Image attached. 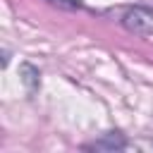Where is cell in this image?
I'll use <instances>...</instances> for the list:
<instances>
[{
	"label": "cell",
	"instance_id": "6da1fadb",
	"mask_svg": "<svg viewBox=\"0 0 153 153\" xmlns=\"http://www.w3.org/2000/svg\"><path fill=\"white\" fill-rule=\"evenodd\" d=\"M120 24L136 36H151L153 33V10L146 5H131L124 7L120 14Z\"/></svg>",
	"mask_w": 153,
	"mask_h": 153
},
{
	"label": "cell",
	"instance_id": "7a4b0ae2",
	"mask_svg": "<svg viewBox=\"0 0 153 153\" xmlns=\"http://www.w3.org/2000/svg\"><path fill=\"white\" fill-rule=\"evenodd\" d=\"M84 148H86V151H108V153H117V151H127V148H129V141H127L124 134H120V131H108V134H103L98 141L86 143Z\"/></svg>",
	"mask_w": 153,
	"mask_h": 153
},
{
	"label": "cell",
	"instance_id": "3957f363",
	"mask_svg": "<svg viewBox=\"0 0 153 153\" xmlns=\"http://www.w3.org/2000/svg\"><path fill=\"white\" fill-rule=\"evenodd\" d=\"M19 79H22V84H24V88H26L29 96L38 93V86H41V72H38V67H33L31 62H22Z\"/></svg>",
	"mask_w": 153,
	"mask_h": 153
},
{
	"label": "cell",
	"instance_id": "277c9868",
	"mask_svg": "<svg viewBox=\"0 0 153 153\" xmlns=\"http://www.w3.org/2000/svg\"><path fill=\"white\" fill-rule=\"evenodd\" d=\"M48 2H50V5H55V7L69 10V12H74V10H81V7H84L79 0H48Z\"/></svg>",
	"mask_w": 153,
	"mask_h": 153
},
{
	"label": "cell",
	"instance_id": "5b68a950",
	"mask_svg": "<svg viewBox=\"0 0 153 153\" xmlns=\"http://www.w3.org/2000/svg\"><path fill=\"white\" fill-rule=\"evenodd\" d=\"M7 62H10V53L2 50V67H7Z\"/></svg>",
	"mask_w": 153,
	"mask_h": 153
}]
</instances>
